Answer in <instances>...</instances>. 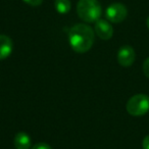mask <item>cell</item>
I'll return each mask as SVG.
<instances>
[{
  "label": "cell",
  "instance_id": "1",
  "mask_svg": "<svg viewBox=\"0 0 149 149\" xmlns=\"http://www.w3.org/2000/svg\"><path fill=\"white\" fill-rule=\"evenodd\" d=\"M95 33L90 26L86 24H77L70 28L68 33V42L74 51L85 53L91 49L94 43Z\"/></svg>",
  "mask_w": 149,
  "mask_h": 149
},
{
  "label": "cell",
  "instance_id": "2",
  "mask_svg": "<svg viewBox=\"0 0 149 149\" xmlns=\"http://www.w3.org/2000/svg\"><path fill=\"white\" fill-rule=\"evenodd\" d=\"M102 8L97 0H79L77 13L82 21L86 23H96L100 19Z\"/></svg>",
  "mask_w": 149,
  "mask_h": 149
},
{
  "label": "cell",
  "instance_id": "3",
  "mask_svg": "<svg viewBox=\"0 0 149 149\" xmlns=\"http://www.w3.org/2000/svg\"><path fill=\"white\" fill-rule=\"evenodd\" d=\"M127 111L133 116H142L149 111V96L146 94L134 95L127 102Z\"/></svg>",
  "mask_w": 149,
  "mask_h": 149
},
{
  "label": "cell",
  "instance_id": "4",
  "mask_svg": "<svg viewBox=\"0 0 149 149\" xmlns=\"http://www.w3.org/2000/svg\"><path fill=\"white\" fill-rule=\"evenodd\" d=\"M128 15L127 7L122 3H112L106 8L105 17L109 22L114 24L122 23Z\"/></svg>",
  "mask_w": 149,
  "mask_h": 149
},
{
  "label": "cell",
  "instance_id": "5",
  "mask_svg": "<svg viewBox=\"0 0 149 149\" xmlns=\"http://www.w3.org/2000/svg\"><path fill=\"white\" fill-rule=\"evenodd\" d=\"M136 53L133 47L129 45H125L120 48L118 52V61L124 68H129L135 61Z\"/></svg>",
  "mask_w": 149,
  "mask_h": 149
},
{
  "label": "cell",
  "instance_id": "6",
  "mask_svg": "<svg viewBox=\"0 0 149 149\" xmlns=\"http://www.w3.org/2000/svg\"><path fill=\"white\" fill-rule=\"evenodd\" d=\"M95 34L102 40H109L113 35V28L105 19H98L94 27Z\"/></svg>",
  "mask_w": 149,
  "mask_h": 149
},
{
  "label": "cell",
  "instance_id": "7",
  "mask_svg": "<svg viewBox=\"0 0 149 149\" xmlns=\"http://www.w3.org/2000/svg\"><path fill=\"white\" fill-rule=\"evenodd\" d=\"M13 40L6 35H0V60L7 58L13 52Z\"/></svg>",
  "mask_w": 149,
  "mask_h": 149
},
{
  "label": "cell",
  "instance_id": "8",
  "mask_svg": "<svg viewBox=\"0 0 149 149\" xmlns=\"http://www.w3.org/2000/svg\"><path fill=\"white\" fill-rule=\"evenodd\" d=\"M15 146L17 149L31 148V138L26 132H19L15 137Z\"/></svg>",
  "mask_w": 149,
  "mask_h": 149
},
{
  "label": "cell",
  "instance_id": "9",
  "mask_svg": "<svg viewBox=\"0 0 149 149\" xmlns=\"http://www.w3.org/2000/svg\"><path fill=\"white\" fill-rule=\"evenodd\" d=\"M54 6H55L57 13H61V15H65V13H70L72 4H70V0H55Z\"/></svg>",
  "mask_w": 149,
  "mask_h": 149
},
{
  "label": "cell",
  "instance_id": "10",
  "mask_svg": "<svg viewBox=\"0 0 149 149\" xmlns=\"http://www.w3.org/2000/svg\"><path fill=\"white\" fill-rule=\"evenodd\" d=\"M143 72L149 79V57H147L143 62Z\"/></svg>",
  "mask_w": 149,
  "mask_h": 149
},
{
  "label": "cell",
  "instance_id": "11",
  "mask_svg": "<svg viewBox=\"0 0 149 149\" xmlns=\"http://www.w3.org/2000/svg\"><path fill=\"white\" fill-rule=\"evenodd\" d=\"M23 1L31 6H39L43 0H23Z\"/></svg>",
  "mask_w": 149,
  "mask_h": 149
},
{
  "label": "cell",
  "instance_id": "12",
  "mask_svg": "<svg viewBox=\"0 0 149 149\" xmlns=\"http://www.w3.org/2000/svg\"><path fill=\"white\" fill-rule=\"evenodd\" d=\"M32 149H52V148L48 144H46V143H37V144H35L32 147Z\"/></svg>",
  "mask_w": 149,
  "mask_h": 149
},
{
  "label": "cell",
  "instance_id": "13",
  "mask_svg": "<svg viewBox=\"0 0 149 149\" xmlns=\"http://www.w3.org/2000/svg\"><path fill=\"white\" fill-rule=\"evenodd\" d=\"M142 147L143 149H149V135L144 138V140L142 142Z\"/></svg>",
  "mask_w": 149,
  "mask_h": 149
},
{
  "label": "cell",
  "instance_id": "14",
  "mask_svg": "<svg viewBox=\"0 0 149 149\" xmlns=\"http://www.w3.org/2000/svg\"><path fill=\"white\" fill-rule=\"evenodd\" d=\"M146 24H147V28H148V29H149V17H148V19H147Z\"/></svg>",
  "mask_w": 149,
  "mask_h": 149
}]
</instances>
